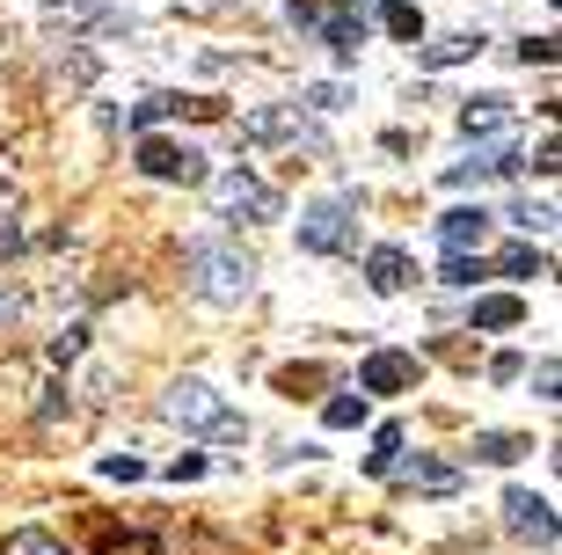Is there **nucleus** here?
Here are the masks:
<instances>
[{"mask_svg": "<svg viewBox=\"0 0 562 555\" xmlns=\"http://www.w3.org/2000/svg\"><path fill=\"white\" fill-rule=\"evenodd\" d=\"M161 417L176 432H212V439H227V446H249V417H234L227 395L212 388V380H198V373L161 388Z\"/></svg>", "mask_w": 562, "mask_h": 555, "instance_id": "nucleus-1", "label": "nucleus"}, {"mask_svg": "<svg viewBox=\"0 0 562 555\" xmlns=\"http://www.w3.org/2000/svg\"><path fill=\"white\" fill-rule=\"evenodd\" d=\"M519 373H526L519 351H497V358H490V380H519Z\"/></svg>", "mask_w": 562, "mask_h": 555, "instance_id": "nucleus-29", "label": "nucleus"}, {"mask_svg": "<svg viewBox=\"0 0 562 555\" xmlns=\"http://www.w3.org/2000/svg\"><path fill=\"white\" fill-rule=\"evenodd\" d=\"M504 124H512V96H468V103H460V132H468V140H490Z\"/></svg>", "mask_w": 562, "mask_h": 555, "instance_id": "nucleus-13", "label": "nucleus"}, {"mask_svg": "<svg viewBox=\"0 0 562 555\" xmlns=\"http://www.w3.org/2000/svg\"><path fill=\"white\" fill-rule=\"evenodd\" d=\"M482 460V468H512V460H519V453H533L526 446V439H512V432H475V446H468Z\"/></svg>", "mask_w": 562, "mask_h": 555, "instance_id": "nucleus-16", "label": "nucleus"}, {"mask_svg": "<svg viewBox=\"0 0 562 555\" xmlns=\"http://www.w3.org/2000/svg\"><path fill=\"white\" fill-rule=\"evenodd\" d=\"M512 226H519V234H548V226H555V206H533V198H519V206H512Z\"/></svg>", "mask_w": 562, "mask_h": 555, "instance_id": "nucleus-26", "label": "nucleus"}, {"mask_svg": "<svg viewBox=\"0 0 562 555\" xmlns=\"http://www.w3.org/2000/svg\"><path fill=\"white\" fill-rule=\"evenodd\" d=\"M482 278H490V264H482L475 248H446V270H438V286H453V292H475Z\"/></svg>", "mask_w": 562, "mask_h": 555, "instance_id": "nucleus-15", "label": "nucleus"}, {"mask_svg": "<svg viewBox=\"0 0 562 555\" xmlns=\"http://www.w3.org/2000/svg\"><path fill=\"white\" fill-rule=\"evenodd\" d=\"M366 417H373L366 395H329V402H322V424H329V432H358Z\"/></svg>", "mask_w": 562, "mask_h": 555, "instance_id": "nucleus-18", "label": "nucleus"}, {"mask_svg": "<svg viewBox=\"0 0 562 555\" xmlns=\"http://www.w3.org/2000/svg\"><path fill=\"white\" fill-rule=\"evenodd\" d=\"M541 270H548V256H541L533 242H512V248L497 256V278H512V286H526V278H541Z\"/></svg>", "mask_w": 562, "mask_h": 555, "instance_id": "nucleus-17", "label": "nucleus"}, {"mask_svg": "<svg viewBox=\"0 0 562 555\" xmlns=\"http://www.w3.org/2000/svg\"><path fill=\"white\" fill-rule=\"evenodd\" d=\"M409 278H417V264H409V248L380 242L373 256H366V286H373L380 300H395V292H409Z\"/></svg>", "mask_w": 562, "mask_h": 555, "instance_id": "nucleus-9", "label": "nucleus"}, {"mask_svg": "<svg viewBox=\"0 0 562 555\" xmlns=\"http://www.w3.org/2000/svg\"><path fill=\"white\" fill-rule=\"evenodd\" d=\"M314 37L329 44L336 59H358V52H366V15H351V8H336V15H322V22H314Z\"/></svg>", "mask_w": 562, "mask_h": 555, "instance_id": "nucleus-12", "label": "nucleus"}, {"mask_svg": "<svg viewBox=\"0 0 562 555\" xmlns=\"http://www.w3.org/2000/svg\"><path fill=\"white\" fill-rule=\"evenodd\" d=\"M344 103H351V88H344V81H314V88H300V103H292V110H314V118H336Z\"/></svg>", "mask_w": 562, "mask_h": 555, "instance_id": "nucleus-20", "label": "nucleus"}, {"mask_svg": "<svg viewBox=\"0 0 562 555\" xmlns=\"http://www.w3.org/2000/svg\"><path fill=\"white\" fill-rule=\"evenodd\" d=\"M490 226H497L490 206H453V212H438V242H446V248H475V256H482Z\"/></svg>", "mask_w": 562, "mask_h": 555, "instance_id": "nucleus-8", "label": "nucleus"}, {"mask_svg": "<svg viewBox=\"0 0 562 555\" xmlns=\"http://www.w3.org/2000/svg\"><path fill=\"white\" fill-rule=\"evenodd\" d=\"M190 256V286H198V300H212V308H241L256 292V256L241 242H190L183 248Z\"/></svg>", "mask_w": 562, "mask_h": 555, "instance_id": "nucleus-2", "label": "nucleus"}, {"mask_svg": "<svg viewBox=\"0 0 562 555\" xmlns=\"http://www.w3.org/2000/svg\"><path fill=\"white\" fill-rule=\"evenodd\" d=\"M555 380H562V373H555V358H541V373H533V388H541V402H555Z\"/></svg>", "mask_w": 562, "mask_h": 555, "instance_id": "nucleus-31", "label": "nucleus"}, {"mask_svg": "<svg viewBox=\"0 0 562 555\" xmlns=\"http://www.w3.org/2000/svg\"><path fill=\"white\" fill-rule=\"evenodd\" d=\"M110 0H44V22H103Z\"/></svg>", "mask_w": 562, "mask_h": 555, "instance_id": "nucleus-22", "label": "nucleus"}, {"mask_svg": "<svg viewBox=\"0 0 562 555\" xmlns=\"http://www.w3.org/2000/svg\"><path fill=\"white\" fill-rule=\"evenodd\" d=\"M409 482L417 490H431V497H446V490H460V475L446 468V460H409Z\"/></svg>", "mask_w": 562, "mask_h": 555, "instance_id": "nucleus-24", "label": "nucleus"}, {"mask_svg": "<svg viewBox=\"0 0 562 555\" xmlns=\"http://www.w3.org/2000/svg\"><path fill=\"white\" fill-rule=\"evenodd\" d=\"M139 176H154V184H205V154L190 140H154V132H139Z\"/></svg>", "mask_w": 562, "mask_h": 555, "instance_id": "nucleus-5", "label": "nucleus"}, {"mask_svg": "<svg viewBox=\"0 0 562 555\" xmlns=\"http://www.w3.org/2000/svg\"><path fill=\"white\" fill-rule=\"evenodd\" d=\"M44 351H52V366H74V358L88 351V322H66V330H52V344H44Z\"/></svg>", "mask_w": 562, "mask_h": 555, "instance_id": "nucleus-25", "label": "nucleus"}, {"mask_svg": "<svg viewBox=\"0 0 562 555\" xmlns=\"http://www.w3.org/2000/svg\"><path fill=\"white\" fill-rule=\"evenodd\" d=\"M380 30H387V37H402V44H424V8L387 0V8H380Z\"/></svg>", "mask_w": 562, "mask_h": 555, "instance_id": "nucleus-19", "label": "nucleus"}, {"mask_svg": "<svg viewBox=\"0 0 562 555\" xmlns=\"http://www.w3.org/2000/svg\"><path fill=\"white\" fill-rule=\"evenodd\" d=\"M103 475H110V482H139V460H132V453H103Z\"/></svg>", "mask_w": 562, "mask_h": 555, "instance_id": "nucleus-27", "label": "nucleus"}, {"mask_svg": "<svg viewBox=\"0 0 562 555\" xmlns=\"http://www.w3.org/2000/svg\"><path fill=\"white\" fill-rule=\"evenodd\" d=\"M504 526L519 541H541V548H555V512H548L541 490H504Z\"/></svg>", "mask_w": 562, "mask_h": 555, "instance_id": "nucleus-6", "label": "nucleus"}, {"mask_svg": "<svg viewBox=\"0 0 562 555\" xmlns=\"http://www.w3.org/2000/svg\"><path fill=\"white\" fill-rule=\"evenodd\" d=\"M395 460H402V424H380L373 453H366V475H395Z\"/></svg>", "mask_w": 562, "mask_h": 555, "instance_id": "nucleus-21", "label": "nucleus"}, {"mask_svg": "<svg viewBox=\"0 0 562 555\" xmlns=\"http://www.w3.org/2000/svg\"><path fill=\"white\" fill-rule=\"evenodd\" d=\"M482 44H490L482 30H446V37L424 44V66H431V74H438V66H460V59H475Z\"/></svg>", "mask_w": 562, "mask_h": 555, "instance_id": "nucleus-14", "label": "nucleus"}, {"mask_svg": "<svg viewBox=\"0 0 562 555\" xmlns=\"http://www.w3.org/2000/svg\"><path fill=\"white\" fill-rule=\"evenodd\" d=\"M468 322H475V330H490V336H504V330H519V322H526V300H519V292H475Z\"/></svg>", "mask_w": 562, "mask_h": 555, "instance_id": "nucleus-11", "label": "nucleus"}, {"mask_svg": "<svg viewBox=\"0 0 562 555\" xmlns=\"http://www.w3.org/2000/svg\"><path fill=\"white\" fill-rule=\"evenodd\" d=\"M519 59H526V66H555V37H526Z\"/></svg>", "mask_w": 562, "mask_h": 555, "instance_id": "nucleus-28", "label": "nucleus"}, {"mask_svg": "<svg viewBox=\"0 0 562 555\" xmlns=\"http://www.w3.org/2000/svg\"><path fill=\"white\" fill-rule=\"evenodd\" d=\"M402 388H417V358L409 351H373L358 366V395H402Z\"/></svg>", "mask_w": 562, "mask_h": 555, "instance_id": "nucleus-7", "label": "nucleus"}, {"mask_svg": "<svg viewBox=\"0 0 562 555\" xmlns=\"http://www.w3.org/2000/svg\"><path fill=\"white\" fill-rule=\"evenodd\" d=\"M241 140H249V146L300 140V110H292V103H263V110H249V118H241Z\"/></svg>", "mask_w": 562, "mask_h": 555, "instance_id": "nucleus-10", "label": "nucleus"}, {"mask_svg": "<svg viewBox=\"0 0 562 555\" xmlns=\"http://www.w3.org/2000/svg\"><path fill=\"white\" fill-rule=\"evenodd\" d=\"M198 475H205V453H183V460L168 468V482H198Z\"/></svg>", "mask_w": 562, "mask_h": 555, "instance_id": "nucleus-30", "label": "nucleus"}, {"mask_svg": "<svg viewBox=\"0 0 562 555\" xmlns=\"http://www.w3.org/2000/svg\"><path fill=\"white\" fill-rule=\"evenodd\" d=\"M351 242H358V206L351 198H314V206L300 212V248H307V256H344Z\"/></svg>", "mask_w": 562, "mask_h": 555, "instance_id": "nucleus-4", "label": "nucleus"}, {"mask_svg": "<svg viewBox=\"0 0 562 555\" xmlns=\"http://www.w3.org/2000/svg\"><path fill=\"white\" fill-rule=\"evenodd\" d=\"M8 555H74V548H66V541H52L44 526H15V534H8Z\"/></svg>", "mask_w": 562, "mask_h": 555, "instance_id": "nucleus-23", "label": "nucleus"}, {"mask_svg": "<svg viewBox=\"0 0 562 555\" xmlns=\"http://www.w3.org/2000/svg\"><path fill=\"white\" fill-rule=\"evenodd\" d=\"M205 184H212V212H220L227 226H271V220H285V198H278L256 168H241V162L220 168V176H205Z\"/></svg>", "mask_w": 562, "mask_h": 555, "instance_id": "nucleus-3", "label": "nucleus"}]
</instances>
